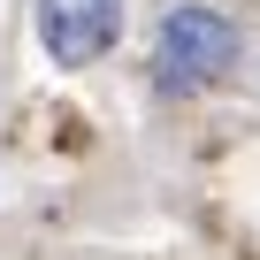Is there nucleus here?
Here are the masks:
<instances>
[{"label": "nucleus", "instance_id": "obj_1", "mask_svg": "<svg viewBox=\"0 0 260 260\" xmlns=\"http://www.w3.org/2000/svg\"><path fill=\"white\" fill-rule=\"evenodd\" d=\"M237 23L222 8H207V0H176V8L161 16L153 31V84L161 92H207L237 69Z\"/></svg>", "mask_w": 260, "mask_h": 260}, {"label": "nucleus", "instance_id": "obj_2", "mask_svg": "<svg viewBox=\"0 0 260 260\" xmlns=\"http://www.w3.org/2000/svg\"><path fill=\"white\" fill-rule=\"evenodd\" d=\"M122 39V0H39V46L61 69H92Z\"/></svg>", "mask_w": 260, "mask_h": 260}]
</instances>
